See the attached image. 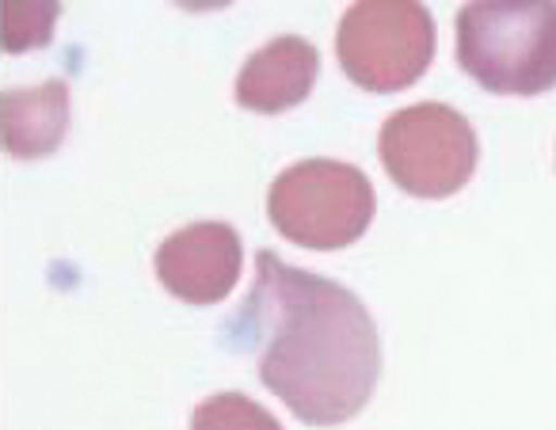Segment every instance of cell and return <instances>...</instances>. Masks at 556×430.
Returning <instances> with one entry per match:
<instances>
[{"label":"cell","mask_w":556,"mask_h":430,"mask_svg":"<svg viewBox=\"0 0 556 430\" xmlns=\"http://www.w3.org/2000/svg\"><path fill=\"white\" fill-rule=\"evenodd\" d=\"M232 331L260 343V381L309 427L355 419L378 389L381 339L363 301L275 252L255 255V282Z\"/></svg>","instance_id":"cell-1"},{"label":"cell","mask_w":556,"mask_h":430,"mask_svg":"<svg viewBox=\"0 0 556 430\" xmlns=\"http://www.w3.org/2000/svg\"><path fill=\"white\" fill-rule=\"evenodd\" d=\"M457 65L492 96H541L556 88V4H465L457 12Z\"/></svg>","instance_id":"cell-2"},{"label":"cell","mask_w":556,"mask_h":430,"mask_svg":"<svg viewBox=\"0 0 556 430\" xmlns=\"http://www.w3.org/2000/svg\"><path fill=\"white\" fill-rule=\"evenodd\" d=\"M374 184L343 161H298L267 191V217L278 237L309 252L351 248L374 222Z\"/></svg>","instance_id":"cell-3"},{"label":"cell","mask_w":556,"mask_h":430,"mask_svg":"<svg viewBox=\"0 0 556 430\" xmlns=\"http://www.w3.org/2000/svg\"><path fill=\"white\" fill-rule=\"evenodd\" d=\"M336 54L366 92H404L431 69L434 20L416 0H363L343 12Z\"/></svg>","instance_id":"cell-4"},{"label":"cell","mask_w":556,"mask_h":430,"mask_svg":"<svg viewBox=\"0 0 556 430\" xmlns=\"http://www.w3.org/2000/svg\"><path fill=\"white\" fill-rule=\"evenodd\" d=\"M378 153L389 179L412 199H450L480 161L477 130L457 108L416 103L381 123Z\"/></svg>","instance_id":"cell-5"},{"label":"cell","mask_w":556,"mask_h":430,"mask_svg":"<svg viewBox=\"0 0 556 430\" xmlns=\"http://www.w3.org/2000/svg\"><path fill=\"white\" fill-rule=\"evenodd\" d=\"M153 267L172 298L187 305H217L240 282V232L225 222H194L161 240Z\"/></svg>","instance_id":"cell-6"},{"label":"cell","mask_w":556,"mask_h":430,"mask_svg":"<svg viewBox=\"0 0 556 430\" xmlns=\"http://www.w3.org/2000/svg\"><path fill=\"white\" fill-rule=\"evenodd\" d=\"M320 73V54L302 35H278L263 50H255L237 77V103L255 115H282L309 100Z\"/></svg>","instance_id":"cell-7"},{"label":"cell","mask_w":556,"mask_h":430,"mask_svg":"<svg viewBox=\"0 0 556 430\" xmlns=\"http://www.w3.org/2000/svg\"><path fill=\"white\" fill-rule=\"evenodd\" d=\"M4 149L16 161H39L62 149L70 130V85L47 80L35 88H9L4 92Z\"/></svg>","instance_id":"cell-8"},{"label":"cell","mask_w":556,"mask_h":430,"mask_svg":"<svg viewBox=\"0 0 556 430\" xmlns=\"http://www.w3.org/2000/svg\"><path fill=\"white\" fill-rule=\"evenodd\" d=\"M191 430H282V422L244 392H214L191 412Z\"/></svg>","instance_id":"cell-9"},{"label":"cell","mask_w":556,"mask_h":430,"mask_svg":"<svg viewBox=\"0 0 556 430\" xmlns=\"http://www.w3.org/2000/svg\"><path fill=\"white\" fill-rule=\"evenodd\" d=\"M54 20L58 4H4V50L24 54V50L47 47Z\"/></svg>","instance_id":"cell-10"}]
</instances>
